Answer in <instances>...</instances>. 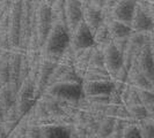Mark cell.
Wrapping results in <instances>:
<instances>
[{
    "label": "cell",
    "mask_w": 154,
    "mask_h": 138,
    "mask_svg": "<svg viewBox=\"0 0 154 138\" xmlns=\"http://www.w3.org/2000/svg\"><path fill=\"white\" fill-rule=\"evenodd\" d=\"M32 4V25L28 50H41L52 27L50 6L44 0H31Z\"/></svg>",
    "instance_id": "cell-1"
},
{
    "label": "cell",
    "mask_w": 154,
    "mask_h": 138,
    "mask_svg": "<svg viewBox=\"0 0 154 138\" xmlns=\"http://www.w3.org/2000/svg\"><path fill=\"white\" fill-rule=\"evenodd\" d=\"M69 45V28L59 22H52V27L45 39V43L41 47V55L45 59L58 62Z\"/></svg>",
    "instance_id": "cell-2"
},
{
    "label": "cell",
    "mask_w": 154,
    "mask_h": 138,
    "mask_svg": "<svg viewBox=\"0 0 154 138\" xmlns=\"http://www.w3.org/2000/svg\"><path fill=\"white\" fill-rule=\"evenodd\" d=\"M45 93L56 97L58 99L66 100L77 104L81 98L85 97L82 83H69V82H57L48 86Z\"/></svg>",
    "instance_id": "cell-3"
},
{
    "label": "cell",
    "mask_w": 154,
    "mask_h": 138,
    "mask_svg": "<svg viewBox=\"0 0 154 138\" xmlns=\"http://www.w3.org/2000/svg\"><path fill=\"white\" fill-rule=\"evenodd\" d=\"M21 9L22 0H12L8 19V40L11 50L20 47V24H21Z\"/></svg>",
    "instance_id": "cell-4"
},
{
    "label": "cell",
    "mask_w": 154,
    "mask_h": 138,
    "mask_svg": "<svg viewBox=\"0 0 154 138\" xmlns=\"http://www.w3.org/2000/svg\"><path fill=\"white\" fill-rule=\"evenodd\" d=\"M32 25V4L31 0H22L21 24H20V50L27 51L29 47Z\"/></svg>",
    "instance_id": "cell-5"
},
{
    "label": "cell",
    "mask_w": 154,
    "mask_h": 138,
    "mask_svg": "<svg viewBox=\"0 0 154 138\" xmlns=\"http://www.w3.org/2000/svg\"><path fill=\"white\" fill-rule=\"evenodd\" d=\"M69 45L74 50L86 48L95 45L94 33L84 21H81L69 32Z\"/></svg>",
    "instance_id": "cell-6"
},
{
    "label": "cell",
    "mask_w": 154,
    "mask_h": 138,
    "mask_svg": "<svg viewBox=\"0 0 154 138\" xmlns=\"http://www.w3.org/2000/svg\"><path fill=\"white\" fill-rule=\"evenodd\" d=\"M56 65L57 62L41 56L38 70H37V75L35 79V98L36 99H38L48 89L49 79H50V76L52 74V70L56 67Z\"/></svg>",
    "instance_id": "cell-7"
},
{
    "label": "cell",
    "mask_w": 154,
    "mask_h": 138,
    "mask_svg": "<svg viewBox=\"0 0 154 138\" xmlns=\"http://www.w3.org/2000/svg\"><path fill=\"white\" fill-rule=\"evenodd\" d=\"M132 63H134L139 70L147 77V79L152 84V90L154 91V60L151 54L148 43L141 47V50L133 59Z\"/></svg>",
    "instance_id": "cell-8"
},
{
    "label": "cell",
    "mask_w": 154,
    "mask_h": 138,
    "mask_svg": "<svg viewBox=\"0 0 154 138\" xmlns=\"http://www.w3.org/2000/svg\"><path fill=\"white\" fill-rule=\"evenodd\" d=\"M102 50H103V55H104V66L112 78L114 75L119 70V68L123 66V53L117 50V47L114 45L112 42L102 46Z\"/></svg>",
    "instance_id": "cell-9"
},
{
    "label": "cell",
    "mask_w": 154,
    "mask_h": 138,
    "mask_svg": "<svg viewBox=\"0 0 154 138\" xmlns=\"http://www.w3.org/2000/svg\"><path fill=\"white\" fill-rule=\"evenodd\" d=\"M136 6H137V0H118V2L112 9L111 16L114 20L131 25Z\"/></svg>",
    "instance_id": "cell-10"
},
{
    "label": "cell",
    "mask_w": 154,
    "mask_h": 138,
    "mask_svg": "<svg viewBox=\"0 0 154 138\" xmlns=\"http://www.w3.org/2000/svg\"><path fill=\"white\" fill-rule=\"evenodd\" d=\"M115 88L112 79H97V81H82V89L85 96L110 94Z\"/></svg>",
    "instance_id": "cell-11"
},
{
    "label": "cell",
    "mask_w": 154,
    "mask_h": 138,
    "mask_svg": "<svg viewBox=\"0 0 154 138\" xmlns=\"http://www.w3.org/2000/svg\"><path fill=\"white\" fill-rule=\"evenodd\" d=\"M65 16L69 31L73 30L82 21V6L80 0H66L65 2Z\"/></svg>",
    "instance_id": "cell-12"
},
{
    "label": "cell",
    "mask_w": 154,
    "mask_h": 138,
    "mask_svg": "<svg viewBox=\"0 0 154 138\" xmlns=\"http://www.w3.org/2000/svg\"><path fill=\"white\" fill-rule=\"evenodd\" d=\"M131 28L138 32H151L154 29V23L146 12L137 4L131 21Z\"/></svg>",
    "instance_id": "cell-13"
},
{
    "label": "cell",
    "mask_w": 154,
    "mask_h": 138,
    "mask_svg": "<svg viewBox=\"0 0 154 138\" xmlns=\"http://www.w3.org/2000/svg\"><path fill=\"white\" fill-rule=\"evenodd\" d=\"M23 50L14 48L11 50L8 56V69H9V81L8 83L19 88V77H20V67L22 60Z\"/></svg>",
    "instance_id": "cell-14"
},
{
    "label": "cell",
    "mask_w": 154,
    "mask_h": 138,
    "mask_svg": "<svg viewBox=\"0 0 154 138\" xmlns=\"http://www.w3.org/2000/svg\"><path fill=\"white\" fill-rule=\"evenodd\" d=\"M42 138H71V125L50 123L41 125Z\"/></svg>",
    "instance_id": "cell-15"
},
{
    "label": "cell",
    "mask_w": 154,
    "mask_h": 138,
    "mask_svg": "<svg viewBox=\"0 0 154 138\" xmlns=\"http://www.w3.org/2000/svg\"><path fill=\"white\" fill-rule=\"evenodd\" d=\"M128 82L131 85H133L137 89H143V90H152V84L147 79V77L140 71L138 67L132 63L130 69H129V76H128Z\"/></svg>",
    "instance_id": "cell-16"
},
{
    "label": "cell",
    "mask_w": 154,
    "mask_h": 138,
    "mask_svg": "<svg viewBox=\"0 0 154 138\" xmlns=\"http://www.w3.org/2000/svg\"><path fill=\"white\" fill-rule=\"evenodd\" d=\"M82 21L89 27V29L94 33L95 30L99 28V25L103 22L102 13H101V10L94 9L88 6H82Z\"/></svg>",
    "instance_id": "cell-17"
},
{
    "label": "cell",
    "mask_w": 154,
    "mask_h": 138,
    "mask_svg": "<svg viewBox=\"0 0 154 138\" xmlns=\"http://www.w3.org/2000/svg\"><path fill=\"white\" fill-rule=\"evenodd\" d=\"M17 91H19V88L11 83H6L0 88V102L4 105V107L6 109L15 105Z\"/></svg>",
    "instance_id": "cell-18"
},
{
    "label": "cell",
    "mask_w": 154,
    "mask_h": 138,
    "mask_svg": "<svg viewBox=\"0 0 154 138\" xmlns=\"http://www.w3.org/2000/svg\"><path fill=\"white\" fill-rule=\"evenodd\" d=\"M108 27L112 39L119 38V37H129L132 33V31H133L130 24L117 21V20H114V19L108 23Z\"/></svg>",
    "instance_id": "cell-19"
},
{
    "label": "cell",
    "mask_w": 154,
    "mask_h": 138,
    "mask_svg": "<svg viewBox=\"0 0 154 138\" xmlns=\"http://www.w3.org/2000/svg\"><path fill=\"white\" fill-rule=\"evenodd\" d=\"M65 2L66 0H54L52 5L50 6V9H51L52 22H59L63 25L67 27L66 16H65Z\"/></svg>",
    "instance_id": "cell-20"
},
{
    "label": "cell",
    "mask_w": 154,
    "mask_h": 138,
    "mask_svg": "<svg viewBox=\"0 0 154 138\" xmlns=\"http://www.w3.org/2000/svg\"><path fill=\"white\" fill-rule=\"evenodd\" d=\"M94 42H95V45L100 46H104L112 42V37L109 31L108 23L102 22L99 25V28L94 32Z\"/></svg>",
    "instance_id": "cell-21"
},
{
    "label": "cell",
    "mask_w": 154,
    "mask_h": 138,
    "mask_svg": "<svg viewBox=\"0 0 154 138\" xmlns=\"http://www.w3.org/2000/svg\"><path fill=\"white\" fill-rule=\"evenodd\" d=\"M114 123H115V117L112 116H104L100 121V127H99V131H97V138H104L110 137L112 129H114Z\"/></svg>",
    "instance_id": "cell-22"
},
{
    "label": "cell",
    "mask_w": 154,
    "mask_h": 138,
    "mask_svg": "<svg viewBox=\"0 0 154 138\" xmlns=\"http://www.w3.org/2000/svg\"><path fill=\"white\" fill-rule=\"evenodd\" d=\"M140 130V135L143 138H154V121L152 117L147 116L146 119H143L137 121Z\"/></svg>",
    "instance_id": "cell-23"
},
{
    "label": "cell",
    "mask_w": 154,
    "mask_h": 138,
    "mask_svg": "<svg viewBox=\"0 0 154 138\" xmlns=\"http://www.w3.org/2000/svg\"><path fill=\"white\" fill-rule=\"evenodd\" d=\"M88 67H106L104 66V55H103L102 46H93V51L92 54H91V60H89V66Z\"/></svg>",
    "instance_id": "cell-24"
},
{
    "label": "cell",
    "mask_w": 154,
    "mask_h": 138,
    "mask_svg": "<svg viewBox=\"0 0 154 138\" xmlns=\"http://www.w3.org/2000/svg\"><path fill=\"white\" fill-rule=\"evenodd\" d=\"M130 117L133 119L134 121H140L143 119H146L148 116L147 113V108L145 105L143 104H136V105H131V106H126Z\"/></svg>",
    "instance_id": "cell-25"
},
{
    "label": "cell",
    "mask_w": 154,
    "mask_h": 138,
    "mask_svg": "<svg viewBox=\"0 0 154 138\" xmlns=\"http://www.w3.org/2000/svg\"><path fill=\"white\" fill-rule=\"evenodd\" d=\"M133 119H123V117H115V123H114V129L110 135L111 138H123V130L125 125L132 121Z\"/></svg>",
    "instance_id": "cell-26"
},
{
    "label": "cell",
    "mask_w": 154,
    "mask_h": 138,
    "mask_svg": "<svg viewBox=\"0 0 154 138\" xmlns=\"http://www.w3.org/2000/svg\"><path fill=\"white\" fill-rule=\"evenodd\" d=\"M35 101H36V99H16L15 106L20 119L23 117L24 115L30 111L31 107L35 104Z\"/></svg>",
    "instance_id": "cell-27"
},
{
    "label": "cell",
    "mask_w": 154,
    "mask_h": 138,
    "mask_svg": "<svg viewBox=\"0 0 154 138\" xmlns=\"http://www.w3.org/2000/svg\"><path fill=\"white\" fill-rule=\"evenodd\" d=\"M123 138H141L137 121L132 120L125 125L123 130Z\"/></svg>",
    "instance_id": "cell-28"
},
{
    "label": "cell",
    "mask_w": 154,
    "mask_h": 138,
    "mask_svg": "<svg viewBox=\"0 0 154 138\" xmlns=\"http://www.w3.org/2000/svg\"><path fill=\"white\" fill-rule=\"evenodd\" d=\"M139 98L143 105L148 106V105H154V91L153 90H143L138 89Z\"/></svg>",
    "instance_id": "cell-29"
},
{
    "label": "cell",
    "mask_w": 154,
    "mask_h": 138,
    "mask_svg": "<svg viewBox=\"0 0 154 138\" xmlns=\"http://www.w3.org/2000/svg\"><path fill=\"white\" fill-rule=\"evenodd\" d=\"M24 138H42L41 125H38V124H29L27 127Z\"/></svg>",
    "instance_id": "cell-30"
},
{
    "label": "cell",
    "mask_w": 154,
    "mask_h": 138,
    "mask_svg": "<svg viewBox=\"0 0 154 138\" xmlns=\"http://www.w3.org/2000/svg\"><path fill=\"white\" fill-rule=\"evenodd\" d=\"M26 130H27V127L19 121V123L16 124V127L11 132L9 138H24V136H26Z\"/></svg>",
    "instance_id": "cell-31"
},
{
    "label": "cell",
    "mask_w": 154,
    "mask_h": 138,
    "mask_svg": "<svg viewBox=\"0 0 154 138\" xmlns=\"http://www.w3.org/2000/svg\"><path fill=\"white\" fill-rule=\"evenodd\" d=\"M128 42H129V37H119V38H114L112 43L114 45L117 47L118 51H121L122 53H124L126 46H128Z\"/></svg>",
    "instance_id": "cell-32"
},
{
    "label": "cell",
    "mask_w": 154,
    "mask_h": 138,
    "mask_svg": "<svg viewBox=\"0 0 154 138\" xmlns=\"http://www.w3.org/2000/svg\"><path fill=\"white\" fill-rule=\"evenodd\" d=\"M148 46H149V50H151V54L153 56L154 60V36L149 32V38H148Z\"/></svg>",
    "instance_id": "cell-33"
},
{
    "label": "cell",
    "mask_w": 154,
    "mask_h": 138,
    "mask_svg": "<svg viewBox=\"0 0 154 138\" xmlns=\"http://www.w3.org/2000/svg\"><path fill=\"white\" fill-rule=\"evenodd\" d=\"M5 113H6V108L4 107V105L0 102V123L4 121L5 119Z\"/></svg>",
    "instance_id": "cell-34"
},
{
    "label": "cell",
    "mask_w": 154,
    "mask_h": 138,
    "mask_svg": "<svg viewBox=\"0 0 154 138\" xmlns=\"http://www.w3.org/2000/svg\"><path fill=\"white\" fill-rule=\"evenodd\" d=\"M147 108V113H148V116H154V105H148L146 106Z\"/></svg>",
    "instance_id": "cell-35"
},
{
    "label": "cell",
    "mask_w": 154,
    "mask_h": 138,
    "mask_svg": "<svg viewBox=\"0 0 154 138\" xmlns=\"http://www.w3.org/2000/svg\"><path fill=\"white\" fill-rule=\"evenodd\" d=\"M44 1H45V2L48 4V5H49V6H51V5H52V2H54V0H44Z\"/></svg>",
    "instance_id": "cell-36"
},
{
    "label": "cell",
    "mask_w": 154,
    "mask_h": 138,
    "mask_svg": "<svg viewBox=\"0 0 154 138\" xmlns=\"http://www.w3.org/2000/svg\"><path fill=\"white\" fill-rule=\"evenodd\" d=\"M149 117H151V116H149ZM152 119H153V121H154V116H152Z\"/></svg>",
    "instance_id": "cell-37"
}]
</instances>
